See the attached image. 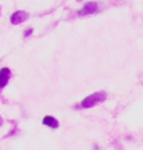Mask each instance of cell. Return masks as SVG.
Listing matches in <instances>:
<instances>
[{
	"label": "cell",
	"mask_w": 143,
	"mask_h": 150,
	"mask_svg": "<svg viewBox=\"0 0 143 150\" xmlns=\"http://www.w3.org/2000/svg\"><path fill=\"white\" fill-rule=\"evenodd\" d=\"M31 33H32V29H31V28H29L28 30H26V31H25L24 36H25V37H28V36H30V35H31Z\"/></svg>",
	"instance_id": "6"
},
{
	"label": "cell",
	"mask_w": 143,
	"mask_h": 150,
	"mask_svg": "<svg viewBox=\"0 0 143 150\" xmlns=\"http://www.w3.org/2000/svg\"><path fill=\"white\" fill-rule=\"evenodd\" d=\"M97 11V4L96 2H87L85 6L82 8L78 11V16H87V15H92Z\"/></svg>",
	"instance_id": "2"
},
{
	"label": "cell",
	"mask_w": 143,
	"mask_h": 150,
	"mask_svg": "<svg viewBox=\"0 0 143 150\" xmlns=\"http://www.w3.org/2000/svg\"><path fill=\"white\" fill-rule=\"evenodd\" d=\"M43 123L45 125H48V127H50V128H54V129H56V128H58V127H59V122H58L55 118L50 117V115H46V117L44 118Z\"/></svg>",
	"instance_id": "5"
},
{
	"label": "cell",
	"mask_w": 143,
	"mask_h": 150,
	"mask_svg": "<svg viewBox=\"0 0 143 150\" xmlns=\"http://www.w3.org/2000/svg\"><path fill=\"white\" fill-rule=\"evenodd\" d=\"M28 19V13L26 11H16L15 13L11 15L10 17V23L13 25H18V24H21Z\"/></svg>",
	"instance_id": "3"
},
{
	"label": "cell",
	"mask_w": 143,
	"mask_h": 150,
	"mask_svg": "<svg viewBox=\"0 0 143 150\" xmlns=\"http://www.w3.org/2000/svg\"><path fill=\"white\" fill-rule=\"evenodd\" d=\"M10 79V69L8 67H4L0 69V90L6 86Z\"/></svg>",
	"instance_id": "4"
},
{
	"label": "cell",
	"mask_w": 143,
	"mask_h": 150,
	"mask_svg": "<svg viewBox=\"0 0 143 150\" xmlns=\"http://www.w3.org/2000/svg\"><path fill=\"white\" fill-rule=\"evenodd\" d=\"M106 99V93L101 91V92H95V93L91 94L86 96L84 100L81 102V106L84 109H88V108H93L94 105H96L97 103H101L103 101H105Z\"/></svg>",
	"instance_id": "1"
}]
</instances>
